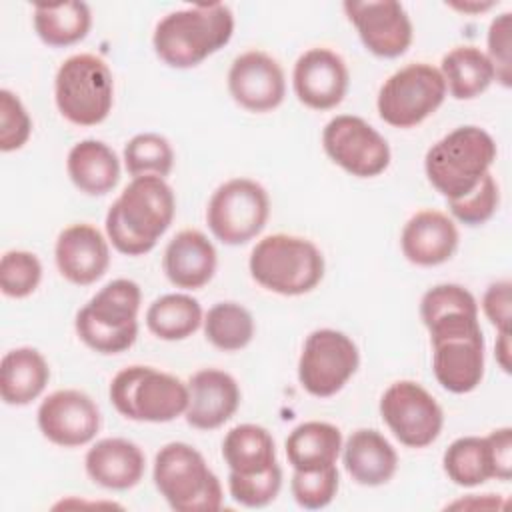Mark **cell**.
I'll return each mask as SVG.
<instances>
[{"label":"cell","instance_id":"6da1fadb","mask_svg":"<svg viewBox=\"0 0 512 512\" xmlns=\"http://www.w3.org/2000/svg\"><path fill=\"white\" fill-rule=\"evenodd\" d=\"M420 318L430 332L432 370L452 394H468L484 378V336L478 302L460 284H436L420 300Z\"/></svg>","mask_w":512,"mask_h":512},{"label":"cell","instance_id":"7a4b0ae2","mask_svg":"<svg viewBox=\"0 0 512 512\" xmlns=\"http://www.w3.org/2000/svg\"><path fill=\"white\" fill-rule=\"evenodd\" d=\"M174 214V190L164 178H132L106 212V236L118 252L142 256L170 228Z\"/></svg>","mask_w":512,"mask_h":512},{"label":"cell","instance_id":"3957f363","mask_svg":"<svg viewBox=\"0 0 512 512\" xmlns=\"http://www.w3.org/2000/svg\"><path fill=\"white\" fill-rule=\"evenodd\" d=\"M234 34V14L222 2L194 4L162 16L152 34L156 56L172 68H194L224 48Z\"/></svg>","mask_w":512,"mask_h":512},{"label":"cell","instance_id":"277c9868","mask_svg":"<svg viewBox=\"0 0 512 512\" xmlns=\"http://www.w3.org/2000/svg\"><path fill=\"white\" fill-rule=\"evenodd\" d=\"M496 160V142L480 126H458L424 156V172L428 182L446 200L466 196L490 172Z\"/></svg>","mask_w":512,"mask_h":512},{"label":"cell","instance_id":"5b68a950","mask_svg":"<svg viewBox=\"0 0 512 512\" xmlns=\"http://www.w3.org/2000/svg\"><path fill=\"white\" fill-rule=\"evenodd\" d=\"M140 302V286L128 278H116L78 310L74 330L90 350L120 354L136 342Z\"/></svg>","mask_w":512,"mask_h":512},{"label":"cell","instance_id":"8992f818","mask_svg":"<svg viewBox=\"0 0 512 512\" xmlns=\"http://www.w3.org/2000/svg\"><path fill=\"white\" fill-rule=\"evenodd\" d=\"M248 270L262 288L280 296H300L324 278V256L308 238L270 234L252 248Z\"/></svg>","mask_w":512,"mask_h":512},{"label":"cell","instance_id":"52a82bcc","mask_svg":"<svg viewBox=\"0 0 512 512\" xmlns=\"http://www.w3.org/2000/svg\"><path fill=\"white\" fill-rule=\"evenodd\" d=\"M154 486L176 512H214L222 486L204 456L186 442H168L154 456Z\"/></svg>","mask_w":512,"mask_h":512},{"label":"cell","instance_id":"ba28073f","mask_svg":"<svg viewBox=\"0 0 512 512\" xmlns=\"http://www.w3.org/2000/svg\"><path fill=\"white\" fill-rule=\"evenodd\" d=\"M112 406L128 420L172 422L188 406V384L152 366H126L110 382Z\"/></svg>","mask_w":512,"mask_h":512},{"label":"cell","instance_id":"9c48e42d","mask_svg":"<svg viewBox=\"0 0 512 512\" xmlns=\"http://www.w3.org/2000/svg\"><path fill=\"white\" fill-rule=\"evenodd\" d=\"M54 100L70 124L96 126L104 122L114 104V80L108 64L88 52L68 56L56 70Z\"/></svg>","mask_w":512,"mask_h":512},{"label":"cell","instance_id":"30bf717a","mask_svg":"<svg viewBox=\"0 0 512 512\" xmlns=\"http://www.w3.org/2000/svg\"><path fill=\"white\" fill-rule=\"evenodd\" d=\"M446 98V84L438 68L412 62L390 74L380 86L378 116L394 128H412L434 114Z\"/></svg>","mask_w":512,"mask_h":512},{"label":"cell","instance_id":"8fae6325","mask_svg":"<svg viewBox=\"0 0 512 512\" xmlns=\"http://www.w3.org/2000/svg\"><path fill=\"white\" fill-rule=\"evenodd\" d=\"M268 214L270 198L264 186L250 178H232L212 192L206 224L222 244L240 246L264 230Z\"/></svg>","mask_w":512,"mask_h":512},{"label":"cell","instance_id":"7c38bea8","mask_svg":"<svg viewBox=\"0 0 512 512\" xmlns=\"http://www.w3.org/2000/svg\"><path fill=\"white\" fill-rule=\"evenodd\" d=\"M358 366L360 352L350 336L334 328H318L304 340L298 360V380L308 394L330 398L346 386Z\"/></svg>","mask_w":512,"mask_h":512},{"label":"cell","instance_id":"4fadbf2b","mask_svg":"<svg viewBox=\"0 0 512 512\" xmlns=\"http://www.w3.org/2000/svg\"><path fill=\"white\" fill-rule=\"evenodd\" d=\"M380 416L394 438L408 448L430 446L444 426L440 404L414 380H398L384 390L380 398Z\"/></svg>","mask_w":512,"mask_h":512},{"label":"cell","instance_id":"5bb4252c","mask_svg":"<svg viewBox=\"0 0 512 512\" xmlns=\"http://www.w3.org/2000/svg\"><path fill=\"white\" fill-rule=\"evenodd\" d=\"M322 146L334 164L356 178L382 174L392 158L386 138L364 118L352 114H338L324 126Z\"/></svg>","mask_w":512,"mask_h":512},{"label":"cell","instance_id":"9a60e30c","mask_svg":"<svg viewBox=\"0 0 512 512\" xmlns=\"http://www.w3.org/2000/svg\"><path fill=\"white\" fill-rule=\"evenodd\" d=\"M44 438L62 448H76L92 442L100 430V408L82 390L64 388L48 394L36 412Z\"/></svg>","mask_w":512,"mask_h":512},{"label":"cell","instance_id":"2e32d148","mask_svg":"<svg viewBox=\"0 0 512 512\" xmlns=\"http://www.w3.org/2000/svg\"><path fill=\"white\" fill-rule=\"evenodd\" d=\"M348 20L356 28L364 48L380 58L402 56L414 38L412 22L404 6L396 0L344 2Z\"/></svg>","mask_w":512,"mask_h":512},{"label":"cell","instance_id":"e0dca14e","mask_svg":"<svg viewBox=\"0 0 512 512\" xmlns=\"http://www.w3.org/2000/svg\"><path fill=\"white\" fill-rule=\"evenodd\" d=\"M228 92L250 112H270L286 96L282 66L262 50H248L234 58L228 70Z\"/></svg>","mask_w":512,"mask_h":512},{"label":"cell","instance_id":"ac0fdd59","mask_svg":"<svg viewBox=\"0 0 512 512\" xmlns=\"http://www.w3.org/2000/svg\"><path fill=\"white\" fill-rule=\"evenodd\" d=\"M348 66L330 48H310L294 64L292 86L296 98L312 110L336 108L348 90Z\"/></svg>","mask_w":512,"mask_h":512},{"label":"cell","instance_id":"d6986e66","mask_svg":"<svg viewBox=\"0 0 512 512\" xmlns=\"http://www.w3.org/2000/svg\"><path fill=\"white\" fill-rule=\"evenodd\" d=\"M54 260L68 282L76 286L94 284L110 264L108 240L92 224H70L56 238Z\"/></svg>","mask_w":512,"mask_h":512},{"label":"cell","instance_id":"ffe728a7","mask_svg":"<svg viewBox=\"0 0 512 512\" xmlns=\"http://www.w3.org/2000/svg\"><path fill=\"white\" fill-rule=\"evenodd\" d=\"M240 386L224 370L202 368L188 380L186 422L198 430H214L228 422L240 406Z\"/></svg>","mask_w":512,"mask_h":512},{"label":"cell","instance_id":"44dd1931","mask_svg":"<svg viewBox=\"0 0 512 512\" xmlns=\"http://www.w3.org/2000/svg\"><path fill=\"white\" fill-rule=\"evenodd\" d=\"M458 240V228L448 214L420 210L404 224L400 248L404 258L416 266H438L454 256Z\"/></svg>","mask_w":512,"mask_h":512},{"label":"cell","instance_id":"7402d4cb","mask_svg":"<svg viewBox=\"0 0 512 512\" xmlns=\"http://www.w3.org/2000/svg\"><path fill=\"white\" fill-rule=\"evenodd\" d=\"M218 264V254L208 236L200 230H180L166 246L162 268L166 278L184 290L206 286Z\"/></svg>","mask_w":512,"mask_h":512},{"label":"cell","instance_id":"603a6c76","mask_svg":"<svg viewBox=\"0 0 512 512\" xmlns=\"http://www.w3.org/2000/svg\"><path fill=\"white\" fill-rule=\"evenodd\" d=\"M84 468L90 480L108 490L134 488L146 468L144 452L126 438H102L84 456Z\"/></svg>","mask_w":512,"mask_h":512},{"label":"cell","instance_id":"cb8c5ba5","mask_svg":"<svg viewBox=\"0 0 512 512\" xmlns=\"http://www.w3.org/2000/svg\"><path fill=\"white\" fill-rule=\"evenodd\" d=\"M342 460L350 478L362 486H382L398 468L394 446L374 428L354 430L342 444Z\"/></svg>","mask_w":512,"mask_h":512},{"label":"cell","instance_id":"d4e9b609","mask_svg":"<svg viewBox=\"0 0 512 512\" xmlns=\"http://www.w3.org/2000/svg\"><path fill=\"white\" fill-rule=\"evenodd\" d=\"M66 172L80 192L102 196L118 184L120 160L102 140L86 138L70 148L66 156Z\"/></svg>","mask_w":512,"mask_h":512},{"label":"cell","instance_id":"484cf974","mask_svg":"<svg viewBox=\"0 0 512 512\" xmlns=\"http://www.w3.org/2000/svg\"><path fill=\"white\" fill-rule=\"evenodd\" d=\"M50 380L46 358L30 346L14 348L0 362V396L10 406H26L36 400Z\"/></svg>","mask_w":512,"mask_h":512},{"label":"cell","instance_id":"4316f807","mask_svg":"<svg viewBox=\"0 0 512 512\" xmlns=\"http://www.w3.org/2000/svg\"><path fill=\"white\" fill-rule=\"evenodd\" d=\"M284 448L294 470H320L336 466L342 452V432L330 422L308 420L298 424L288 434Z\"/></svg>","mask_w":512,"mask_h":512},{"label":"cell","instance_id":"83f0119b","mask_svg":"<svg viewBox=\"0 0 512 512\" xmlns=\"http://www.w3.org/2000/svg\"><path fill=\"white\" fill-rule=\"evenodd\" d=\"M440 74L456 100H472L496 80L488 56L476 46H456L442 56Z\"/></svg>","mask_w":512,"mask_h":512},{"label":"cell","instance_id":"f1b7e54d","mask_svg":"<svg viewBox=\"0 0 512 512\" xmlns=\"http://www.w3.org/2000/svg\"><path fill=\"white\" fill-rule=\"evenodd\" d=\"M222 456L230 472L260 474L276 466V446L272 434L258 424H238L230 428L222 442Z\"/></svg>","mask_w":512,"mask_h":512},{"label":"cell","instance_id":"f546056e","mask_svg":"<svg viewBox=\"0 0 512 512\" xmlns=\"http://www.w3.org/2000/svg\"><path fill=\"white\" fill-rule=\"evenodd\" d=\"M32 22L44 44L64 48L86 38L92 26V12L86 2H40L34 6Z\"/></svg>","mask_w":512,"mask_h":512},{"label":"cell","instance_id":"4dcf8cb0","mask_svg":"<svg viewBox=\"0 0 512 512\" xmlns=\"http://www.w3.org/2000/svg\"><path fill=\"white\" fill-rule=\"evenodd\" d=\"M204 322L202 306L190 294H164L156 298L146 310V326L148 330L168 342L186 340L192 336Z\"/></svg>","mask_w":512,"mask_h":512},{"label":"cell","instance_id":"1f68e13d","mask_svg":"<svg viewBox=\"0 0 512 512\" xmlns=\"http://www.w3.org/2000/svg\"><path fill=\"white\" fill-rule=\"evenodd\" d=\"M446 476L464 488H474L496 478L492 452L486 436L456 438L442 456Z\"/></svg>","mask_w":512,"mask_h":512},{"label":"cell","instance_id":"d6a6232c","mask_svg":"<svg viewBox=\"0 0 512 512\" xmlns=\"http://www.w3.org/2000/svg\"><path fill=\"white\" fill-rule=\"evenodd\" d=\"M206 340L222 350L236 352L246 348L254 338V318L248 308L238 302H218L204 316Z\"/></svg>","mask_w":512,"mask_h":512},{"label":"cell","instance_id":"836d02e7","mask_svg":"<svg viewBox=\"0 0 512 512\" xmlns=\"http://www.w3.org/2000/svg\"><path fill=\"white\" fill-rule=\"evenodd\" d=\"M124 166L132 178L160 176L166 178L174 166V150L162 134L142 132L132 136L122 152Z\"/></svg>","mask_w":512,"mask_h":512},{"label":"cell","instance_id":"e575fe53","mask_svg":"<svg viewBox=\"0 0 512 512\" xmlns=\"http://www.w3.org/2000/svg\"><path fill=\"white\" fill-rule=\"evenodd\" d=\"M42 280V264L28 250H8L0 260V288L8 298L30 296Z\"/></svg>","mask_w":512,"mask_h":512},{"label":"cell","instance_id":"d590c367","mask_svg":"<svg viewBox=\"0 0 512 512\" xmlns=\"http://www.w3.org/2000/svg\"><path fill=\"white\" fill-rule=\"evenodd\" d=\"M340 486V474L336 466L320 470H294L290 480V492L298 506L306 510L326 508Z\"/></svg>","mask_w":512,"mask_h":512},{"label":"cell","instance_id":"8d00e7d4","mask_svg":"<svg viewBox=\"0 0 512 512\" xmlns=\"http://www.w3.org/2000/svg\"><path fill=\"white\" fill-rule=\"evenodd\" d=\"M282 488V468L272 466L260 474H228V490L234 502L246 508H264L276 500Z\"/></svg>","mask_w":512,"mask_h":512},{"label":"cell","instance_id":"74e56055","mask_svg":"<svg viewBox=\"0 0 512 512\" xmlns=\"http://www.w3.org/2000/svg\"><path fill=\"white\" fill-rule=\"evenodd\" d=\"M500 204L498 182L492 172L484 174V178L470 190L466 196L458 200H448V210L452 218H456L464 226H480L488 222Z\"/></svg>","mask_w":512,"mask_h":512},{"label":"cell","instance_id":"f35d334b","mask_svg":"<svg viewBox=\"0 0 512 512\" xmlns=\"http://www.w3.org/2000/svg\"><path fill=\"white\" fill-rule=\"evenodd\" d=\"M32 134V120L26 112L22 100L2 88L0 90V150L14 152L20 150Z\"/></svg>","mask_w":512,"mask_h":512},{"label":"cell","instance_id":"ab89813d","mask_svg":"<svg viewBox=\"0 0 512 512\" xmlns=\"http://www.w3.org/2000/svg\"><path fill=\"white\" fill-rule=\"evenodd\" d=\"M510 12L498 14L488 28V60L496 80L508 88L512 84V52H510Z\"/></svg>","mask_w":512,"mask_h":512},{"label":"cell","instance_id":"60d3db41","mask_svg":"<svg viewBox=\"0 0 512 512\" xmlns=\"http://www.w3.org/2000/svg\"><path fill=\"white\" fill-rule=\"evenodd\" d=\"M482 310H484V316L490 320V324L498 328V332H510L512 282L510 280L492 282L482 296Z\"/></svg>","mask_w":512,"mask_h":512},{"label":"cell","instance_id":"b9f144b4","mask_svg":"<svg viewBox=\"0 0 512 512\" xmlns=\"http://www.w3.org/2000/svg\"><path fill=\"white\" fill-rule=\"evenodd\" d=\"M496 480L512 478V428H496L488 436Z\"/></svg>","mask_w":512,"mask_h":512},{"label":"cell","instance_id":"7bdbcfd3","mask_svg":"<svg viewBox=\"0 0 512 512\" xmlns=\"http://www.w3.org/2000/svg\"><path fill=\"white\" fill-rule=\"evenodd\" d=\"M494 352H496V360H498L500 368L504 372H510V366H512V362H510V332H498Z\"/></svg>","mask_w":512,"mask_h":512},{"label":"cell","instance_id":"ee69618b","mask_svg":"<svg viewBox=\"0 0 512 512\" xmlns=\"http://www.w3.org/2000/svg\"><path fill=\"white\" fill-rule=\"evenodd\" d=\"M452 8L460 12H484L494 6V2H450Z\"/></svg>","mask_w":512,"mask_h":512}]
</instances>
